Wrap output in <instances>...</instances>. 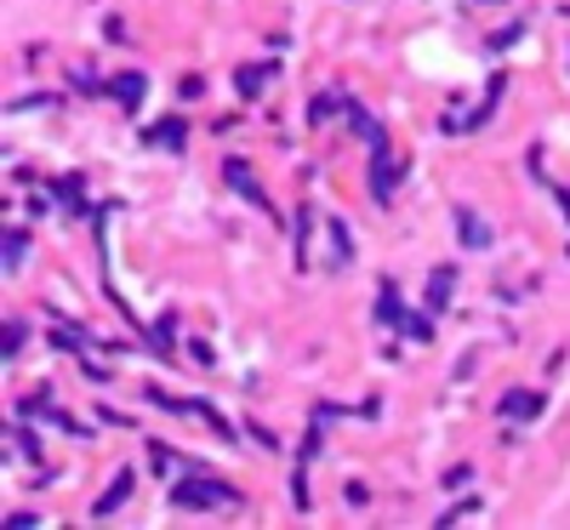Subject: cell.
<instances>
[{
	"label": "cell",
	"mask_w": 570,
	"mask_h": 530,
	"mask_svg": "<svg viewBox=\"0 0 570 530\" xmlns=\"http://www.w3.org/2000/svg\"><path fill=\"white\" fill-rule=\"evenodd\" d=\"M18 257H23V234H7V268H18Z\"/></svg>",
	"instance_id": "2"
},
{
	"label": "cell",
	"mask_w": 570,
	"mask_h": 530,
	"mask_svg": "<svg viewBox=\"0 0 570 530\" xmlns=\"http://www.w3.org/2000/svg\"><path fill=\"white\" fill-rule=\"evenodd\" d=\"M177 502H228V491H217V485H183Z\"/></svg>",
	"instance_id": "1"
}]
</instances>
